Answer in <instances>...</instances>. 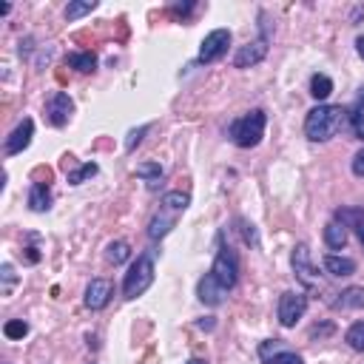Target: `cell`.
Returning a JSON list of instances; mask_svg holds the SVG:
<instances>
[{"mask_svg": "<svg viewBox=\"0 0 364 364\" xmlns=\"http://www.w3.org/2000/svg\"><path fill=\"white\" fill-rule=\"evenodd\" d=\"M136 176L145 182V188H148V191H156V188H159V182H162V176H165V171H162V165H159V162L148 159V162H139V165H136Z\"/></svg>", "mask_w": 364, "mask_h": 364, "instance_id": "e0dca14e", "label": "cell"}, {"mask_svg": "<svg viewBox=\"0 0 364 364\" xmlns=\"http://www.w3.org/2000/svg\"><path fill=\"white\" fill-rule=\"evenodd\" d=\"M330 94H333V80H330L327 74H313V77H310V97L321 102V100H327Z\"/></svg>", "mask_w": 364, "mask_h": 364, "instance_id": "7402d4cb", "label": "cell"}, {"mask_svg": "<svg viewBox=\"0 0 364 364\" xmlns=\"http://www.w3.org/2000/svg\"><path fill=\"white\" fill-rule=\"evenodd\" d=\"M330 333H333V324H330V321H327V324H321V327L316 324V327L310 330V338H316V336H330Z\"/></svg>", "mask_w": 364, "mask_h": 364, "instance_id": "e575fe53", "label": "cell"}, {"mask_svg": "<svg viewBox=\"0 0 364 364\" xmlns=\"http://www.w3.org/2000/svg\"><path fill=\"white\" fill-rule=\"evenodd\" d=\"M264 125H267V114L262 108H253L228 125V136L233 139L236 148H256L264 136Z\"/></svg>", "mask_w": 364, "mask_h": 364, "instance_id": "7a4b0ae2", "label": "cell"}, {"mask_svg": "<svg viewBox=\"0 0 364 364\" xmlns=\"http://www.w3.org/2000/svg\"><path fill=\"white\" fill-rule=\"evenodd\" d=\"M0 276H3V293L9 296V290H11V284L17 282V276H14V267H11L9 262H6V264L0 267Z\"/></svg>", "mask_w": 364, "mask_h": 364, "instance_id": "1f68e13d", "label": "cell"}, {"mask_svg": "<svg viewBox=\"0 0 364 364\" xmlns=\"http://www.w3.org/2000/svg\"><path fill=\"white\" fill-rule=\"evenodd\" d=\"M347 119H350V111H347V108L318 102V105L310 108L307 117H304V136H307L310 142H327V139H333V136L344 128Z\"/></svg>", "mask_w": 364, "mask_h": 364, "instance_id": "6da1fadb", "label": "cell"}, {"mask_svg": "<svg viewBox=\"0 0 364 364\" xmlns=\"http://www.w3.org/2000/svg\"><path fill=\"white\" fill-rule=\"evenodd\" d=\"M259 355L264 364H304V358L296 353V350H287L282 341H264L259 344Z\"/></svg>", "mask_w": 364, "mask_h": 364, "instance_id": "8fae6325", "label": "cell"}, {"mask_svg": "<svg viewBox=\"0 0 364 364\" xmlns=\"http://www.w3.org/2000/svg\"><path fill=\"white\" fill-rule=\"evenodd\" d=\"M350 128H353L355 139H361V142H364V88H361V94H358V100H355L353 111H350Z\"/></svg>", "mask_w": 364, "mask_h": 364, "instance_id": "cb8c5ba5", "label": "cell"}, {"mask_svg": "<svg viewBox=\"0 0 364 364\" xmlns=\"http://www.w3.org/2000/svg\"><path fill=\"white\" fill-rule=\"evenodd\" d=\"M154 284V253L145 250L136 256V262L128 267L125 279H122V296L125 299H136L142 296L148 287Z\"/></svg>", "mask_w": 364, "mask_h": 364, "instance_id": "3957f363", "label": "cell"}, {"mask_svg": "<svg viewBox=\"0 0 364 364\" xmlns=\"http://www.w3.org/2000/svg\"><path fill=\"white\" fill-rule=\"evenodd\" d=\"M196 296H199L202 304H208V307H219V304L225 301L228 290H222V284H219L210 273H205V276L199 279V284H196Z\"/></svg>", "mask_w": 364, "mask_h": 364, "instance_id": "4fadbf2b", "label": "cell"}, {"mask_svg": "<svg viewBox=\"0 0 364 364\" xmlns=\"http://www.w3.org/2000/svg\"><path fill=\"white\" fill-rule=\"evenodd\" d=\"M193 9H196V3H171V11L179 14V17H188Z\"/></svg>", "mask_w": 364, "mask_h": 364, "instance_id": "836d02e7", "label": "cell"}, {"mask_svg": "<svg viewBox=\"0 0 364 364\" xmlns=\"http://www.w3.org/2000/svg\"><path fill=\"white\" fill-rule=\"evenodd\" d=\"M65 65H71V68L80 71V74H91V71L97 68V54H94V51H71V54L65 57Z\"/></svg>", "mask_w": 364, "mask_h": 364, "instance_id": "ffe728a7", "label": "cell"}, {"mask_svg": "<svg viewBox=\"0 0 364 364\" xmlns=\"http://www.w3.org/2000/svg\"><path fill=\"white\" fill-rule=\"evenodd\" d=\"M94 9H97L94 0H91V3H68V6H65V20L74 23L77 17H82V14H88V11H94Z\"/></svg>", "mask_w": 364, "mask_h": 364, "instance_id": "f546056e", "label": "cell"}, {"mask_svg": "<svg viewBox=\"0 0 364 364\" xmlns=\"http://www.w3.org/2000/svg\"><path fill=\"white\" fill-rule=\"evenodd\" d=\"M97 171H100V165H97V162H82V165H77V168L65 171V179H68V185H82V182H85V179H91Z\"/></svg>", "mask_w": 364, "mask_h": 364, "instance_id": "d4e9b609", "label": "cell"}, {"mask_svg": "<svg viewBox=\"0 0 364 364\" xmlns=\"http://www.w3.org/2000/svg\"><path fill=\"white\" fill-rule=\"evenodd\" d=\"M307 313V296L304 293H296V290H284L279 296V307H276V316H279V324L282 327H296V321Z\"/></svg>", "mask_w": 364, "mask_h": 364, "instance_id": "5b68a950", "label": "cell"}, {"mask_svg": "<svg viewBox=\"0 0 364 364\" xmlns=\"http://www.w3.org/2000/svg\"><path fill=\"white\" fill-rule=\"evenodd\" d=\"M51 208V191L48 182H31L28 185V210L34 213H46Z\"/></svg>", "mask_w": 364, "mask_h": 364, "instance_id": "2e32d148", "label": "cell"}, {"mask_svg": "<svg viewBox=\"0 0 364 364\" xmlns=\"http://www.w3.org/2000/svg\"><path fill=\"white\" fill-rule=\"evenodd\" d=\"M114 296V284L108 279H91L88 287H85V307L88 310H102Z\"/></svg>", "mask_w": 364, "mask_h": 364, "instance_id": "7c38bea8", "label": "cell"}, {"mask_svg": "<svg viewBox=\"0 0 364 364\" xmlns=\"http://www.w3.org/2000/svg\"><path fill=\"white\" fill-rule=\"evenodd\" d=\"M324 242H327V247H333V250H341V247L347 245V228H344L341 222L330 219V222L324 225Z\"/></svg>", "mask_w": 364, "mask_h": 364, "instance_id": "44dd1931", "label": "cell"}, {"mask_svg": "<svg viewBox=\"0 0 364 364\" xmlns=\"http://www.w3.org/2000/svg\"><path fill=\"white\" fill-rule=\"evenodd\" d=\"M236 225H239V233H242V239H245V245H250V247H259L262 242H259V230H256V225L253 222H247V219H236Z\"/></svg>", "mask_w": 364, "mask_h": 364, "instance_id": "83f0119b", "label": "cell"}, {"mask_svg": "<svg viewBox=\"0 0 364 364\" xmlns=\"http://www.w3.org/2000/svg\"><path fill=\"white\" fill-rule=\"evenodd\" d=\"M290 264H293V273H296V279H299L304 287H318V284H321V279H318V270H316V267H313V262H310V247H307L304 242H299V245L293 247Z\"/></svg>", "mask_w": 364, "mask_h": 364, "instance_id": "8992f818", "label": "cell"}, {"mask_svg": "<svg viewBox=\"0 0 364 364\" xmlns=\"http://www.w3.org/2000/svg\"><path fill=\"white\" fill-rule=\"evenodd\" d=\"M162 205H165L168 210H173V213H182V210L191 205V196L182 193V191H168V193L162 196Z\"/></svg>", "mask_w": 364, "mask_h": 364, "instance_id": "484cf974", "label": "cell"}, {"mask_svg": "<svg viewBox=\"0 0 364 364\" xmlns=\"http://www.w3.org/2000/svg\"><path fill=\"white\" fill-rule=\"evenodd\" d=\"M173 225H176V213H173V210H168V208L162 205V210H159V213H154V216H151V222H148V239H151V242H156V239L168 236Z\"/></svg>", "mask_w": 364, "mask_h": 364, "instance_id": "9a60e30c", "label": "cell"}, {"mask_svg": "<svg viewBox=\"0 0 364 364\" xmlns=\"http://www.w3.org/2000/svg\"><path fill=\"white\" fill-rule=\"evenodd\" d=\"M185 364H208L205 358H191V361H185Z\"/></svg>", "mask_w": 364, "mask_h": 364, "instance_id": "74e56055", "label": "cell"}, {"mask_svg": "<svg viewBox=\"0 0 364 364\" xmlns=\"http://www.w3.org/2000/svg\"><path fill=\"white\" fill-rule=\"evenodd\" d=\"M355 51H358V57L364 60V37H355Z\"/></svg>", "mask_w": 364, "mask_h": 364, "instance_id": "8d00e7d4", "label": "cell"}, {"mask_svg": "<svg viewBox=\"0 0 364 364\" xmlns=\"http://www.w3.org/2000/svg\"><path fill=\"white\" fill-rule=\"evenodd\" d=\"M3 333H6V338H23L26 333H28V324L23 321V318H9L6 324H3Z\"/></svg>", "mask_w": 364, "mask_h": 364, "instance_id": "f1b7e54d", "label": "cell"}, {"mask_svg": "<svg viewBox=\"0 0 364 364\" xmlns=\"http://www.w3.org/2000/svg\"><path fill=\"white\" fill-rule=\"evenodd\" d=\"M196 327H199V330H213V327H216V321H213V316H205V318H199V321H196Z\"/></svg>", "mask_w": 364, "mask_h": 364, "instance_id": "d590c367", "label": "cell"}, {"mask_svg": "<svg viewBox=\"0 0 364 364\" xmlns=\"http://www.w3.org/2000/svg\"><path fill=\"white\" fill-rule=\"evenodd\" d=\"M344 341H347L355 353H364V321L350 324V327H347V333H344Z\"/></svg>", "mask_w": 364, "mask_h": 364, "instance_id": "4316f807", "label": "cell"}, {"mask_svg": "<svg viewBox=\"0 0 364 364\" xmlns=\"http://www.w3.org/2000/svg\"><path fill=\"white\" fill-rule=\"evenodd\" d=\"M228 46H230V31H228V28H213V31L202 40L199 54H196V63H199V65H208V63L219 60V57L228 51Z\"/></svg>", "mask_w": 364, "mask_h": 364, "instance_id": "52a82bcc", "label": "cell"}, {"mask_svg": "<svg viewBox=\"0 0 364 364\" xmlns=\"http://www.w3.org/2000/svg\"><path fill=\"white\" fill-rule=\"evenodd\" d=\"M210 276L222 284V290H233L236 282H239V259H236L233 247L225 245V233H219V247H216V256H213Z\"/></svg>", "mask_w": 364, "mask_h": 364, "instance_id": "277c9868", "label": "cell"}, {"mask_svg": "<svg viewBox=\"0 0 364 364\" xmlns=\"http://www.w3.org/2000/svg\"><path fill=\"white\" fill-rule=\"evenodd\" d=\"M267 43H270V37H264V34H259L253 43H245L233 54V68H250V65L262 63L267 57Z\"/></svg>", "mask_w": 364, "mask_h": 364, "instance_id": "9c48e42d", "label": "cell"}, {"mask_svg": "<svg viewBox=\"0 0 364 364\" xmlns=\"http://www.w3.org/2000/svg\"><path fill=\"white\" fill-rule=\"evenodd\" d=\"M336 296H338V299H333L336 310H361L364 307V287H347Z\"/></svg>", "mask_w": 364, "mask_h": 364, "instance_id": "d6986e66", "label": "cell"}, {"mask_svg": "<svg viewBox=\"0 0 364 364\" xmlns=\"http://www.w3.org/2000/svg\"><path fill=\"white\" fill-rule=\"evenodd\" d=\"M350 171H353V176H358V179H364V148L353 154V162H350Z\"/></svg>", "mask_w": 364, "mask_h": 364, "instance_id": "d6a6232c", "label": "cell"}, {"mask_svg": "<svg viewBox=\"0 0 364 364\" xmlns=\"http://www.w3.org/2000/svg\"><path fill=\"white\" fill-rule=\"evenodd\" d=\"M321 264H324V270H327L330 276H353V273H355V262H353L350 256H338V253H327Z\"/></svg>", "mask_w": 364, "mask_h": 364, "instance_id": "ac0fdd59", "label": "cell"}, {"mask_svg": "<svg viewBox=\"0 0 364 364\" xmlns=\"http://www.w3.org/2000/svg\"><path fill=\"white\" fill-rule=\"evenodd\" d=\"M31 136H34V119H28V117H23L17 125H14V131L6 136V156H14V154H23L28 145H31Z\"/></svg>", "mask_w": 364, "mask_h": 364, "instance_id": "30bf717a", "label": "cell"}, {"mask_svg": "<svg viewBox=\"0 0 364 364\" xmlns=\"http://www.w3.org/2000/svg\"><path fill=\"white\" fill-rule=\"evenodd\" d=\"M333 219L341 222L344 228H350L358 236V242L364 245V208H347V205H341V208H336Z\"/></svg>", "mask_w": 364, "mask_h": 364, "instance_id": "5bb4252c", "label": "cell"}, {"mask_svg": "<svg viewBox=\"0 0 364 364\" xmlns=\"http://www.w3.org/2000/svg\"><path fill=\"white\" fill-rule=\"evenodd\" d=\"M71 114H74V100H71L65 91H54V94L48 97V102H46V117H48V122H51L54 128H63V125H68Z\"/></svg>", "mask_w": 364, "mask_h": 364, "instance_id": "ba28073f", "label": "cell"}, {"mask_svg": "<svg viewBox=\"0 0 364 364\" xmlns=\"http://www.w3.org/2000/svg\"><path fill=\"white\" fill-rule=\"evenodd\" d=\"M128 256H131V245H128L125 239H114V242H108V247H105V259H108L111 264H122V262H128Z\"/></svg>", "mask_w": 364, "mask_h": 364, "instance_id": "603a6c76", "label": "cell"}, {"mask_svg": "<svg viewBox=\"0 0 364 364\" xmlns=\"http://www.w3.org/2000/svg\"><path fill=\"white\" fill-rule=\"evenodd\" d=\"M151 131V125H139V128H134V131H128V139H125V151H134L139 142H142V136Z\"/></svg>", "mask_w": 364, "mask_h": 364, "instance_id": "4dcf8cb0", "label": "cell"}]
</instances>
